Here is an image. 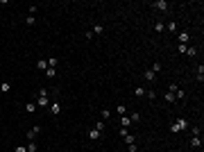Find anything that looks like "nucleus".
<instances>
[{"instance_id":"nucleus-1","label":"nucleus","mask_w":204,"mask_h":152,"mask_svg":"<svg viewBox=\"0 0 204 152\" xmlns=\"http://www.w3.org/2000/svg\"><path fill=\"white\" fill-rule=\"evenodd\" d=\"M120 136H122V141L127 143V145H129V143H136V138H134V134H129L127 129H125V127L120 129Z\"/></svg>"},{"instance_id":"nucleus-2","label":"nucleus","mask_w":204,"mask_h":152,"mask_svg":"<svg viewBox=\"0 0 204 152\" xmlns=\"http://www.w3.org/2000/svg\"><path fill=\"white\" fill-rule=\"evenodd\" d=\"M175 125L179 127V132H186V129L190 127V125H188V120H186V118H182V116H179L177 120H175Z\"/></svg>"},{"instance_id":"nucleus-3","label":"nucleus","mask_w":204,"mask_h":152,"mask_svg":"<svg viewBox=\"0 0 204 152\" xmlns=\"http://www.w3.org/2000/svg\"><path fill=\"white\" fill-rule=\"evenodd\" d=\"M50 114H52V116H59V114H61V102L59 100L50 102Z\"/></svg>"},{"instance_id":"nucleus-4","label":"nucleus","mask_w":204,"mask_h":152,"mask_svg":"<svg viewBox=\"0 0 204 152\" xmlns=\"http://www.w3.org/2000/svg\"><path fill=\"white\" fill-rule=\"evenodd\" d=\"M39 134H41V127H39V125H36V127H32V129H30V132H27V134H25V136H27V138H30V141H34V138H36V136H39Z\"/></svg>"},{"instance_id":"nucleus-5","label":"nucleus","mask_w":204,"mask_h":152,"mask_svg":"<svg viewBox=\"0 0 204 152\" xmlns=\"http://www.w3.org/2000/svg\"><path fill=\"white\" fill-rule=\"evenodd\" d=\"M36 107H50V98L48 96H39L36 98Z\"/></svg>"},{"instance_id":"nucleus-6","label":"nucleus","mask_w":204,"mask_h":152,"mask_svg":"<svg viewBox=\"0 0 204 152\" xmlns=\"http://www.w3.org/2000/svg\"><path fill=\"white\" fill-rule=\"evenodd\" d=\"M154 9H159V11H168V2H166V0H157V2H154Z\"/></svg>"},{"instance_id":"nucleus-7","label":"nucleus","mask_w":204,"mask_h":152,"mask_svg":"<svg viewBox=\"0 0 204 152\" xmlns=\"http://www.w3.org/2000/svg\"><path fill=\"white\" fill-rule=\"evenodd\" d=\"M188 41H190V34H188V32H179V43H184V46H186Z\"/></svg>"},{"instance_id":"nucleus-8","label":"nucleus","mask_w":204,"mask_h":152,"mask_svg":"<svg viewBox=\"0 0 204 152\" xmlns=\"http://www.w3.org/2000/svg\"><path fill=\"white\" fill-rule=\"evenodd\" d=\"M100 136H102V134L98 132L95 127H93V129H88V138H91V141H98V138H100Z\"/></svg>"},{"instance_id":"nucleus-9","label":"nucleus","mask_w":204,"mask_h":152,"mask_svg":"<svg viewBox=\"0 0 204 152\" xmlns=\"http://www.w3.org/2000/svg\"><path fill=\"white\" fill-rule=\"evenodd\" d=\"M11 91V82H2L0 84V93H9Z\"/></svg>"},{"instance_id":"nucleus-10","label":"nucleus","mask_w":204,"mask_h":152,"mask_svg":"<svg viewBox=\"0 0 204 152\" xmlns=\"http://www.w3.org/2000/svg\"><path fill=\"white\" fill-rule=\"evenodd\" d=\"M36 68L39 71H48V59H39L36 61Z\"/></svg>"},{"instance_id":"nucleus-11","label":"nucleus","mask_w":204,"mask_h":152,"mask_svg":"<svg viewBox=\"0 0 204 152\" xmlns=\"http://www.w3.org/2000/svg\"><path fill=\"white\" fill-rule=\"evenodd\" d=\"M120 125L125 127V129H127V127L132 125V118H129V116H120Z\"/></svg>"},{"instance_id":"nucleus-12","label":"nucleus","mask_w":204,"mask_h":152,"mask_svg":"<svg viewBox=\"0 0 204 152\" xmlns=\"http://www.w3.org/2000/svg\"><path fill=\"white\" fill-rule=\"evenodd\" d=\"M190 145L193 147H202V136H193L190 138Z\"/></svg>"},{"instance_id":"nucleus-13","label":"nucleus","mask_w":204,"mask_h":152,"mask_svg":"<svg viewBox=\"0 0 204 152\" xmlns=\"http://www.w3.org/2000/svg\"><path fill=\"white\" fill-rule=\"evenodd\" d=\"M163 100H166V102H170V105H172V102H177V98H175V93H166V96H163Z\"/></svg>"},{"instance_id":"nucleus-14","label":"nucleus","mask_w":204,"mask_h":152,"mask_svg":"<svg viewBox=\"0 0 204 152\" xmlns=\"http://www.w3.org/2000/svg\"><path fill=\"white\" fill-rule=\"evenodd\" d=\"M25 111L27 114H34L36 111V102H27V105H25Z\"/></svg>"},{"instance_id":"nucleus-15","label":"nucleus","mask_w":204,"mask_h":152,"mask_svg":"<svg viewBox=\"0 0 204 152\" xmlns=\"http://www.w3.org/2000/svg\"><path fill=\"white\" fill-rule=\"evenodd\" d=\"M134 96H136V98H143V96H145V89H143V86H136V89H134Z\"/></svg>"},{"instance_id":"nucleus-16","label":"nucleus","mask_w":204,"mask_h":152,"mask_svg":"<svg viewBox=\"0 0 204 152\" xmlns=\"http://www.w3.org/2000/svg\"><path fill=\"white\" fill-rule=\"evenodd\" d=\"M163 27H166V25H163V20H157V23H154V32H159V34L163 32Z\"/></svg>"},{"instance_id":"nucleus-17","label":"nucleus","mask_w":204,"mask_h":152,"mask_svg":"<svg viewBox=\"0 0 204 152\" xmlns=\"http://www.w3.org/2000/svg\"><path fill=\"white\" fill-rule=\"evenodd\" d=\"M93 36H95V34H102V32H104V25H93Z\"/></svg>"},{"instance_id":"nucleus-18","label":"nucleus","mask_w":204,"mask_h":152,"mask_svg":"<svg viewBox=\"0 0 204 152\" xmlns=\"http://www.w3.org/2000/svg\"><path fill=\"white\" fill-rule=\"evenodd\" d=\"M166 30H168V32H175V30H177V23H175V20H170V23H166Z\"/></svg>"},{"instance_id":"nucleus-19","label":"nucleus","mask_w":204,"mask_h":152,"mask_svg":"<svg viewBox=\"0 0 204 152\" xmlns=\"http://www.w3.org/2000/svg\"><path fill=\"white\" fill-rule=\"evenodd\" d=\"M186 55H188V57H195V55H197V48L188 46V48H186Z\"/></svg>"},{"instance_id":"nucleus-20","label":"nucleus","mask_w":204,"mask_h":152,"mask_svg":"<svg viewBox=\"0 0 204 152\" xmlns=\"http://www.w3.org/2000/svg\"><path fill=\"white\" fill-rule=\"evenodd\" d=\"M175 98H177V100H184V98H186V93H184V89H177V91H175Z\"/></svg>"},{"instance_id":"nucleus-21","label":"nucleus","mask_w":204,"mask_h":152,"mask_svg":"<svg viewBox=\"0 0 204 152\" xmlns=\"http://www.w3.org/2000/svg\"><path fill=\"white\" fill-rule=\"evenodd\" d=\"M116 111L120 114V116H125V114H127V107H125V105H118V107H116Z\"/></svg>"},{"instance_id":"nucleus-22","label":"nucleus","mask_w":204,"mask_h":152,"mask_svg":"<svg viewBox=\"0 0 204 152\" xmlns=\"http://www.w3.org/2000/svg\"><path fill=\"white\" fill-rule=\"evenodd\" d=\"M95 129H98L100 134L104 132V120H98V123H95Z\"/></svg>"},{"instance_id":"nucleus-23","label":"nucleus","mask_w":204,"mask_h":152,"mask_svg":"<svg viewBox=\"0 0 204 152\" xmlns=\"http://www.w3.org/2000/svg\"><path fill=\"white\" fill-rule=\"evenodd\" d=\"M154 75H157V73H154V71H150V68L145 71V80H150V82H152V80H154Z\"/></svg>"},{"instance_id":"nucleus-24","label":"nucleus","mask_w":204,"mask_h":152,"mask_svg":"<svg viewBox=\"0 0 204 152\" xmlns=\"http://www.w3.org/2000/svg\"><path fill=\"white\" fill-rule=\"evenodd\" d=\"M48 68H57V59H55V57H50V59H48Z\"/></svg>"},{"instance_id":"nucleus-25","label":"nucleus","mask_w":204,"mask_h":152,"mask_svg":"<svg viewBox=\"0 0 204 152\" xmlns=\"http://www.w3.org/2000/svg\"><path fill=\"white\" fill-rule=\"evenodd\" d=\"M27 152H36V143H34V141L27 143Z\"/></svg>"},{"instance_id":"nucleus-26","label":"nucleus","mask_w":204,"mask_h":152,"mask_svg":"<svg viewBox=\"0 0 204 152\" xmlns=\"http://www.w3.org/2000/svg\"><path fill=\"white\" fill-rule=\"evenodd\" d=\"M25 23H27V25H34V23H36V18H34V16H30V14H27V18H25Z\"/></svg>"},{"instance_id":"nucleus-27","label":"nucleus","mask_w":204,"mask_h":152,"mask_svg":"<svg viewBox=\"0 0 204 152\" xmlns=\"http://www.w3.org/2000/svg\"><path fill=\"white\" fill-rule=\"evenodd\" d=\"M150 71H154V73H159V71H161V64H159V61H154V64H152V68H150Z\"/></svg>"},{"instance_id":"nucleus-28","label":"nucleus","mask_w":204,"mask_h":152,"mask_svg":"<svg viewBox=\"0 0 204 152\" xmlns=\"http://www.w3.org/2000/svg\"><path fill=\"white\" fill-rule=\"evenodd\" d=\"M186 48H188V46H184V43H179V46H177V50H179V55H186Z\"/></svg>"},{"instance_id":"nucleus-29","label":"nucleus","mask_w":204,"mask_h":152,"mask_svg":"<svg viewBox=\"0 0 204 152\" xmlns=\"http://www.w3.org/2000/svg\"><path fill=\"white\" fill-rule=\"evenodd\" d=\"M127 150H129V152H138V145H136V143H129Z\"/></svg>"},{"instance_id":"nucleus-30","label":"nucleus","mask_w":204,"mask_h":152,"mask_svg":"<svg viewBox=\"0 0 204 152\" xmlns=\"http://www.w3.org/2000/svg\"><path fill=\"white\" fill-rule=\"evenodd\" d=\"M100 116H102V120H107V118L111 116V114H109V109H102V114H100Z\"/></svg>"},{"instance_id":"nucleus-31","label":"nucleus","mask_w":204,"mask_h":152,"mask_svg":"<svg viewBox=\"0 0 204 152\" xmlns=\"http://www.w3.org/2000/svg\"><path fill=\"white\" fill-rule=\"evenodd\" d=\"M129 118H132V123H138V120H141V114H132Z\"/></svg>"},{"instance_id":"nucleus-32","label":"nucleus","mask_w":204,"mask_h":152,"mask_svg":"<svg viewBox=\"0 0 204 152\" xmlns=\"http://www.w3.org/2000/svg\"><path fill=\"white\" fill-rule=\"evenodd\" d=\"M46 77H55V68H48V71H46Z\"/></svg>"},{"instance_id":"nucleus-33","label":"nucleus","mask_w":204,"mask_h":152,"mask_svg":"<svg viewBox=\"0 0 204 152\" xmlns=\"http://www.w3.org/2000/svg\"><path fill=\"white\" fill-rule=\"evenodd\" d=\"M16 152H27V147H23V145H16Z\"/></svg>"}]
</instances>
